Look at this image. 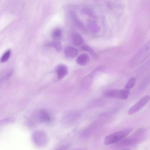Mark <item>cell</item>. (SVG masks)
I'll return each mask as SVG.
<instances>
[{"label":"cell","mask_w":150,"mask_h":150,"mask_svg":"<svg viewBox=\"0 0 150 150\" xmlns=\"http://www.w3.org/2000/svg\"><path fill=\"white\" fill-rule=\"evenodd\" d=\"M51 120L48 112L44 109L37 110L33 112L29 120V124L33 126L40 123H48Z\"/></svg>","instance_id":"6da1fadb"},{"label":"cell","mask_w":150,"mask_h":150,"mask_svg":"<svg viewBox=\"0 0 150 150\" xmlns=\"http://www.w3.org/2000/svg\"><path fill=\"white\" fill-rule=\"evenodd\" d=\"M132 130V129L129 128L110 134L105 137L104 144L108 145L115 143L124 138Z\"/></svg>","instance_id":"7a4b0ae2"},{"label":"cell","mask_w":150,"mask_h":150,"mask_svg":"<svg viewBox=\"0 0 150 150\" xmlns=\"http://www.w3.org/2000/svg\"><path fill=\"white\" fill-rule=\"evenodd\" d=\"M129 93V90L126 89H113L106 91L105 92L104 95L106 97L109 98L125 100L128 98Z\"/></svg>","instance_id":"3957f363"},{"label":"cell","mask_w":150,"mask_h":150,"mask_svg":"<svg viewBox=\"0 0 150 150\" xmlns=\"http://www.w3.org/2000/svg\"><path fill=\"white\" fill-rule=\"evenodd\" d=\"M32 139L35 144L39 147L46 145L48 142V138L43 131L38 130L35 131L32 135Z\"/></svg>","instance_id":"277c9868"},{"label":"cell","mask_w":150,"mask_h":150,"mask_svg":"<svg viewBox=\"0 0 150 150\" xmlns=\"http://www.w3.org/2000/svg\"><path fill=\"white\" fill-rule=\"evenodd\" d=\"M149 99L150 96L149 95L143 96L128 110V114L132 115L139 111L145 105Z\"/></svg>","instance_id":"5b68a950"},{"label":"cell","mask_w":150,"mask_h":150,"mask_svg":"<svg viewBox=\"0 0 150 150\" xmlns=\"http://www.w3.org/2000/svg\"><path fill=\"white\" fill-rule=\"evenodd\" d=\"M71 19L74 25L78 28L83 32L87 30L86 28L78 18L76 13L71 11L70 13Z\"/></svg>","instance_id":"8992f818"},{"label":"cell","mask_w":150,"mask_h":150,"mask_svg":"<svg viewBox=\"0 0 150 150\" xmlns=\"http://www.w3.org/2000/svg\"><path fill=\"white\" fill-rule=\"evenodd\" d=\"M79 114L76 112L69 113L65 115L62 120V122L65 125L72 124L79 117Z\"/></svg>","instance_id":"52a82bcc"},{"label":"cell","mask_w":150,"mask_h":150,"mask_svg":"<svg viewBox=\"0 0 150 150\" xmlns=\"http://www.w3.org/2000/svg\"><path fill=\"white\" fill-rule=\"evenodd\" d=\"M57 77L60 80L63 78L67 74L68 71L66 66L63 65H58L56 69Z\"/></svg>","instance_id":"ba28073f"},{"label":"cell","mask_w":150,"mask_h":150,"mask_svg":"<svg viewBox=\"0 0 150 150\" xmlns=\"http://www.w3.org/2000/svg\"><path fill=\"white\" fill-rule=\"evenodd\" d=\"M64 53L65 56L68 57L74 58L78 54V50L71 46H67L64 48Z\"/></svg>","instance_id":"9c48e42d"},{"label":"cell","mask_w":150,"mask_h":150,"mask_svg":"<svg viewBox=\"0 0 150 150\" xmlns=\"http://www.w3.org/2000/svg\"><path fill=\"white\" fill-rule=\"evenodd\" d=\"M89 61V57L86 53H83L80 54L76 59L77 63L81 65H84L87 64Z\"/></svg>","instance_id":"30bf717a"},{"label":"cell","mask_w":150,"mask_h":150,"mask_svg":"<svg viewBox=\"0 0 150 150\" xmlns=\"http://www.w3.org/2000/svg\"><path fill=\"white\" fill-rule=\"evenodd\" d=\"M13 73L12 69H9L0 72V83L8 79Z\"/></svg>","instance_id":"8fae6325"},{"label":"cell","mask_w":150,"mask_h":150,"mask_svg":"<svg viewBox=\"0 0 150 150\" xmlns=\"http://www.w3.org/2000/svg\"><path fill=\"white\" fill-rule=\"evenodd\" d=\"M81 13L86 15L93 19L97 18V16L93 11L91 9L85 7L82 8L81 10Z\"/></svg>","instance_id":"7c38bea8"},{"label":"cell","mask_w":150,"mask_h":150,"mask_svg":"<svg viewBox=\"0 0 150 150\" xmlns=\"http://www.w3.org/2000/svg\"><path fill=\"white\" fill-rule=\"evenodd\" d=\"M72 42L73 44L75 45H79L82 44L83 40L81 36L79 34L75 33L72 36Z\"/></svg>","instance_id":"4fadbf2b"},{"label":"cell","mask_w":150,"mask_h":150,"mask_svg":"<svg viewBox=\"0 0 150 150\" xmlns=\"http://www.w3.org/2000/svg\"><path fill=\"white\" fill-rule=\"evenodd\" d=\"M47 45L54 47L58 52H60L62 49L61 44L59 41L58 40L50 42L47 43Z\"/></svg>","instance_id":"5bb4252c"},{"label":"cell","mask_w":150,"mask_h":150,"mask_svg":"<svg viewBox=\"0 0 150 150\" xmlns=\"http://www.w3.org/2000/svg\"><path fill=\"white\" fill-rule=\"evenodd\" d=\"M81 48L83 51H87L89 52L91 55L95 59H97L98 56L94 50L89 46L86 45H83Z\"/></svg>","instance_id":"9a60e30c"},{"label":"cell","mask_w":150,"mask_h":150,"mask_svg":"<svg viewBox=\"0 0 150 150\" xmlns=\"http://www.w3.org/2000/svg\"><path fill=\"white\" fill-rule=\"evenodd\" d=\"M62 34L61 29L59 28H56L53 30L52 33V38L56 40H57L61 38Z\"/></svg>","instance_id":"2e32d148"},{"label":"cell","mask_w":150,"mask_h":150,"mask_svg":"<svg viewBox=\"0 0 150 150\" xmlns=\"http://www.w3.org/2000/svg\"><path fill=\"white\" fill-rule=\"evenodd\" d=\"M136 82V80L134 77L129 79L125 86V89L130 90L134 86Z\"/></svg>","instance_id":"e0dca14e"},{"label":"cell","mask_w":150,"mask_h":150,"mask_svg":"<svg viewBox=\"0 0 150 150\" xmlns=\"http://www.w3.org/2000/svg\"><path fill=\"white\" fill-rule=\"evenodd\" d=\"M11 54V51L8 50L6 51L1 57L0 61L1 62L4 63L6 62L9 58Z\"/></svg>","instance_id":"ac0fdd59"},{"label":"cell","mask_w":150,"mask_h":150,"mask_svg":"<svg viewBox=\"0 0 150 150\" xmlns=\"http://www.w3.org/2000/svg\"><path fill=\"white\" fill-rule=\"evenodd\" d=\"M14 118L12 117H9L0 120V125L11 123L14 121Z\"/></svg>","instance_id":"d6986e66"}]
</instances>
